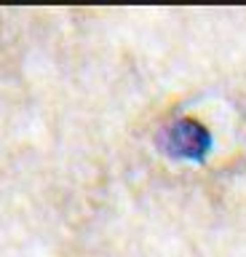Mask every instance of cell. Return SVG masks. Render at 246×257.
<instances>
[{
  "label": "cell",
  "instance_id": "1",
  "mask_svg": "<svg viewBox=\"0 0 246 257\" xmlns=\"http://www.w3.org/2000/svg\"><path fill=\"white\" fill-rule=\"evenodd\" d=\"M161 148L174 158L182 161H203L206 153L211 150V134L209 128L201 126L193 118H177L169 126H163L158 137Z\"/></svg>",
  "mask_w": 246,
  "mask_h": 257
}]
</instances>
